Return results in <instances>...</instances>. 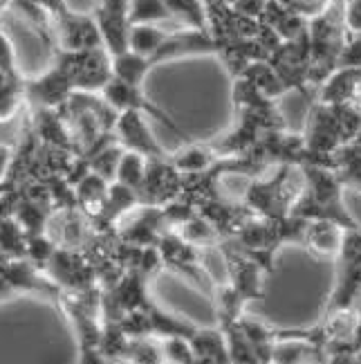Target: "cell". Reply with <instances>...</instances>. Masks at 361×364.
Listing matches in <instances>:
<instances>
[{
    "label": "cell",
    "instance_id": "cell-1",
    "mask_svg": "<svg viewBox=\"0 0 361 364\" xmlns=\"http://www.w3.org/2000/svg\"><path fill=\"white\" fill-rule=\"evenodd\" d=\"M57 61L70 75L74 88L81 92H99L113 79V57L106 48H92L81 52L54 50Z\"/></svg>",
    "mask_w": 361,
    "mask_h": 364
},
{
    "label": "cell",
    "instance_id": "cell-2",
    "mask_svg": "<svg viewBox=\"0 0 361 364\" xmlns=\"http://www.w3.org/2000/svg\"><path fill=\"white\" fill-rule=\"evenodd\" d=\"M104 100L113 106L117 113H121V110H140V113H144L148 119H155V122H162L166 129L173 131L175 135H179L184 139V142H193V139L189 137V133L184 129H179L177 122L166 113V110H162L155 102H150L146 92H144V86H130V83H123L119 79H110L108 86L101 90Z\"/></svg>",
    "mask_w": 361,
    "mask_h": 364
},
{
    "label": "cell",
    "instance_id": "cell-3",
    "mask_svg": "<svg viewBox=\"0 0 361 364\" xmlns=\"http://www.w3.org/2000/svg\"><path fill=\"white\" fill-rule=\"evenodd\" d=\"M54 36H57V50L81 52L92 48H104L99 25L92 14H79L63 5L54 14Z\"/></svg>",
    "mask_w": 361,
    "mask_h": 364
},
{
    "label": "cell",
    "instance_id": "cell-4",
    "mask_svg": "<svg viewBox=\"0 0 361 364\" xmlns=\"http://www.w3.org/2000/svg\"><path fill=\"white\" fill-rule=\"evenodd\" d=\"M184 191V173L177 169L169 158H152L148 160L146 178L140 187V203L162 207L179 198Z\"/></svg>",
    "mask_w": 361,
    "mask_h": 364
},
{
    "label": "cell",
    "instance_id": "cell-5",
    "mask_svg": "<svg viewBox=\"0 0 361 364\" xmlns=\"http://www.w3.org/2000/svg\"><path fill=\"white\" fill-rule=\"evenodd\" d=\"M206 54H218V38L209 30H191V27H179L171 30L164 38L162 48L152 54V65L169 63L189 57H206Z\"/></svg>",
    "mask_w": 361,
    "mask_h": 364
},
{
    "label": "cell",
    "instance_id": "cell-6",
    "mask_svg": "<svg viewBox=\"0 0 361 364\" xmlns=\"http://www.w3.org/2000/svg\"><path fill=\"white\" fill-rule=\"evenodd\" d=\"M77 92L74 83L70 79V75L54 61L43 75L25 81V100H30L32 104H36L38 108H57L61 110L70 97Z\"/></svg>",
    "mask_w": 361,
    "mask_h": 364
},
{
    "label": "cell",
    "instance_id": "cell-7",
    "mask_svg": "<svg viewBox=\"0 0 361 364\" xmlns=\"http://www.w3.org/2000/svg\"><path fill=\"white\" fill-rule=\"evenodd\" d=\"M115 137L126 151L142 153L148 160L152 158H169L166 149L152 135L146 115L140 110H121L115 122Z\"/></svg>",
    "mask_w": 361,
    "mask_h": 364
},
{
    "label": "cell",
    "instance_id": "cell-8",
    "mask_svg": "<svg viewBox=\"0 0 361 364\" xmlns=\"http://www.w3.org/2000/svg\"><path fill=\"white\" fill-rule=\"evenodd\" d=\"M92 16L99 25L104 48L110 52V57H117V54L128 50V38H130V18L126 14H113L108 9L96 7L92 11Z\"/></svg>",
    "mask_w": 361,
    "mask_h": 364
},
{
    "label": "cell",
    "instance_id": "cell-9",
    "mask_svg": "<svg viewBox=\"0 0 361 364\" xmlns=\"http://www.w3.org/2000/svg\"><path fill=\"white\" fill-rule=\"evenodd\" d=\"M189 342L193 346V353H196L198 362H204V364L231 362L225 331L220 326L218 328H196L189 338Z\"/></svg>",
    "mask_w": 361,
    "mask_h": 364
},
{
    "label": "cell",
    "instance_id": "cell-10",
    "mask_svg": "<svg viewBox=\"0 0 361 364\" xmlns=\"http://www.w3.org/2000/svg\"><path fill=\"white\" fill-rule=\"evenodd\" d=\"M148 315H150V326H152V338H191L193 331L198 326H193L191 321L182 319L179 315L171 313V311H164L162 306H157L155 301H148Z\"/></svg>",
    "mask_w": 361,
    "mask_h": 364
},
{
    "label": "cell",
    "instance_id": "cell-11",
    "mask_svg": "<svg viewBox=\"0 0 361 364\" xmlns=\"http://www.w3.org/2000/svg\"><path fill=\"white\" fill-rule=\"evenodd\" d=\"M25 102V81L21 73H9L0 68V124L18 115Z\"/></svg>",
    "mask_w": 361,
    "mask_h": 364
},
{
    "label": "cell",
    "instance_id": "cell-12",
    "mask_svg": "<svg viewBox=\"0 0 361 364\" xmlns=\"http://www.w3.org/2000/svg\"><path fill=\"white\" fill-rule=\"evenodd\" d=\"M152 68L155 65H152L148 57L137 54L133 50H126L113 57V77L123 83H130V86H144V81Z\"/></svg>",
    "mask_w": 361,
    "mask_h": 364
},
{
    "label": "cell",
    "instance_id": "cell-13",
    "mask_svg": "<svg viewBox=\"0 0 361 364\" xmlns=\"http://www.w3.org/2000/svg\"><path fill=\"white\" fill-rule=\"evenodd\" d=\"M220 158L216 156V151L209 144H196L189 142L184 149H179L177 153L171 156V162L177 166L184 176L187 173H202L218 162Z\"/></svg>",
    "mask_w": 361,
    "mask_h": 364
},
{
    "label": "cell",
    "instance_id": "cell-14",
    "mask_svg": "<svg viewBox=\"0 0 361 364\" xmlns=\"http://www.w3.org/2000/svg\"><path fill=\"white\" fill-rule=\"evenodd\" d=\"M343 228L330 220H310L305 245L312 247L318 255H337L343 239Z\"/></svg>",
    "mask_w": 361,
    "mask_h": 364
},
{
    "label": "cell",
    "instance_id": "cell-15",
    "mask_svg": "<svg viewBox=\"0 0 361 364\" xmlns=\"http://www.w3.org/2000/svg\"><path fill=\"white\" fill-rule=\"evenodd\" d=\"M238 77H247L249 81H254L262 92H265L267 97H272V100H279L281 95H285L289 90L285 86V81L281 79V75L276 73V68L270 63V59L252 61Z\"/></svg>",
    "mask_w": 361,
    "mask_h": 364
},
{
    "label": "cell",
    "instance_id": "cell-16",
    "mask_svg": "<svg viewBox=\"0 0 361 364\" xmlns=\"http://www.w3.org/2000/svg\"><path fill=\"white\" fill-rule=\"evenodd\" d=\"M169 36V32L162 25H150V23H140L130 25V38H128V50L144 54V57H152L164 43V38Z\"/></svg>",
    "mask_w": 361,
    "mask_h": 364
},
{
    "label": "cell",
    "instance_id": "cell-17",
    "mask_svg": "<svg viewBox=\"0 0 361 364\" xmlns=\"http://www.w3.org/2000/svg\"><path fill=\"white\" fill-rule=\"evenodd\" d=\"M166 5H169L173 18L179 27L209 30V18H206L204 0H166Z\"/></svg>",
    "mask_w": 361,
    "mask_h": 364
},
{
    "label": "cell",
    "instance_id": "cell-18",
    "mask_svg": "<svg viewBox=\"0 0 361 364\" xmlns=\"http://www.w3.org/2000/svg\"><path fill=\"white\" fill-rule=\"evenodd\" d=\"M146 169H148V158L146 156L123 149L119 164H117V171H115V180L121 182V185L135 189V191H140L142 182L146 178Z\"/></svg>",
    "mask_w": 361,
    "mask_h": 364
},
{
    "label": "cell",
    "instance_id": "cell-19",
    "mask_svg": "<svg viewBox=\"0 0 361 364\" xmlns=\"http://www.w3.org/2000/svg\"><path fill=\"white\" fill-rule=\"evenodd\" d=\"M27 247V232L18 223V218L5 216L0 218V257L21 259L25 257Z\"/></svg>",
    "mask_w": 361,
    "mask_h": 364
},
{
    "label": "cell",
    "instance_id": "cell-20",
    "mask_svg": "<svg viewBox=\"0 0 361 364\" xmlns=\"http://www.w3.org/2000/svg\"><path fill=\"white\" fill-rule=\"evenodd\" d=\"M128 18H130V25H140V23H150V25L175 23L169 5H166V0H130Z\"/></svg>",
    "mask_w": 361,
    "mask_h": 364
},
{
    "label": "cell",
    "instance_id": "cell-21",
    "mask_svg": "<svg viewBox=\"0 0 361 364\" xmlns=\"http://www.w3.org/2000/svg\"><path fill=\"white\" fill-rule=\"evenodd\" d=\"M220 328L225 331V338H227V346H229V358H231V362H240V364H260L254 344L249 342V338L245 335V331L240 328L238 321H233V324H222Z\"/></svg>",
    "mask_w": 361,
    "mask_h": 364
},
{
    "label": "cell",
    "instance_id": "cell-22",
    "mask_svg": "<svg viewBox=\"0 0 361 364\" xmlns=\"http://www.w3.org/2000/svg\"><path fill=\"white\" fill-rule=\"evenodd\" d=\"M150 338H152V335H148V338H130L126 360L140 362V364H157V362H164L162 344H157L155 340H150Z\"/></svg>",
    "mask_w": 361,
    "mask_h": 364
},
{
    "label": "cell",
    "instance_id": "cell-23",
    "mask_svg": "<svg viewBox=\"0 0 361 364\" xmlns=\"http://www.w3.org/2000/svg\"><path fill=\"white\" fill-rule=\"evenodd\" d=\"M162 351H164V362H175V364H196L198 362L189 338H166V340H162Z\"/></svg>",
    "mask_w": 361,
    "mask_h": 364
},
{
    "label": "cell",
    "instance_id": "cell-24",
    "mask_svg": "<svg viewBox=\"0 0 361 364\" xmlns=\"http://www.w3.org/2000/svg\"><path fill=\"white\" fill-rule=\"evenodd\" d=\"M337 68H359L361 70V36L348 34L345 43L339 52Z\"/></svg>",
    "mask_w": 361,
    "mask_h": 364
},
{
    "label": "cell",
    "instance_id": "cell-25",
    "mask_svg": "<svg viewBox=\"0 0 361 364\" xmlns=\"http://www.w3.org/2000/svg\"><path fill=\"white\" fill-rule=\"evenodd\" d=\"M343 21L350 34L361 32V0H343Z\"/></svg>",
    "mask_w": 361,
    "mask_h": 364
},
{
    "label": "cell",
    "instance_id": "cell-26",
    "mask_svg": "<svg viewBox=\"0 0 361 364\" xmlns=\"http://www.w3.org/2000/svg\"><path fill=\"white\" fill-rule=\"evenodd\" d=\"M0 68L9 70V73H18V63H16V52H13V46L9 36L0 30Z\"/></svg>",
    "mask_w": 361,
    "mask_h": 364
},
{
    "label": "cell",
    "instance_id": "cell-27",
    "mask_svg": "<svg viewBox=\"0 0 361 364\" xmlns=\"http://www.w3.org/2000/svg\"><path fill=\"white\" fill-rule=\"evenodd\" d=\"M9 164H11V149L0 146V182H3V178L7 176Z\"/></svg>",
    "mask_w": 361,
    "mask_h": 364
},
{
    "label": "cell",
    "instance_id": "cell-28",
    "mask_svg": "<svg viewBox=\"0 0 361 364\" xmlns=\"http://www.w3.org/2000/svg\"><path fill=\"white\" fill-rule=\"evenodd\" d=\"M352 144H357V146L361 149V126H359V131H357V135H355V139H352Z\"/></svg>",
    "mask_w": 361,
    "mask_h": 364
},
{
    "label": "cell",
    "instance_id": "cell-29",
    "mask_svg": "<svg viewBox=\"0 0 361 364\" xmlns=\"http://www.w3.org/2000/svg\"><path fill=\"white\" fill-rule=\"evenodd\" d=\"M359 36H361V32H359Z\"/></svg>",
    "mask_w": 361,
    "mask_h": 364
}]
</instances>
